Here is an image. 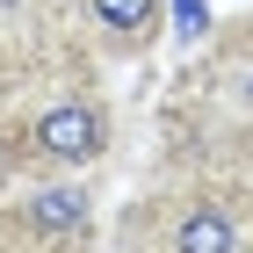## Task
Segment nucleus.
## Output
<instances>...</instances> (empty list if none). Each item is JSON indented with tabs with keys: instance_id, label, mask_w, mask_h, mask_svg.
I'll return each instance as SVG.
<instances>
[{
	"instance_id": "f257e3e1",
	"label": "nucleus",
	"mask_w": 253,
	"mask_h": 253,
	"mask_svg": "<svg viewBox=\"0 0 253 253\" xmlns=\"http://www.w3.org/2000/svg\"><path fill=\"white\" fill-rule=\"evenodd\" d=\"M29 145L43 159H58V167H87V159L109 152V109L101 101H51L37 123H29Z\"/></svg>"
},
{
	"instance_id": "f03ea898",
	"label": "nucleus",
	"mask_w": 253,
	"mask_h": 253,
	"mask_svg": "<svg viewBox=\"0 0 253 253\" xmlns=\"http://www.w3.org/2000/svg\"><path fill=\"white\" fill-rule=\"evenodd\" d=\"M174 253H239L232 203H188L181 224H174Z\"/></svg>"
},
{
	"instance_id": "7ed1b4c3",
	"label": "nucleus",
	"mask_w": 253,
	"mask_h": 253,
	"mask_svg": "<svg viewBox=\"0 0 253 253\" xmlns=\"http://www.w3.org/2000/svg\"><path fill=\"white\" fill-rule=\"evenodd\" d=\"M22 217H29L37 239H73V232H87L94 203H87V188H37L29 203H22Z\"/></svg>"
},
{
	"instance_id": "20e7f679",
	"label": "nucleus",
	"mask_w": 253,
	"mask_h": 253,
	"mask_svg": "<svg viewBox=\"0 0 253 253\" xmlns=\"http://www.w3.org/2000/svg\"><path fill=\"white\" fill-rule=\"evenodd\" d=\"M87 15L109 29V37H145L159 15V0H87Z\"/></svg>"
}]
</instances>
